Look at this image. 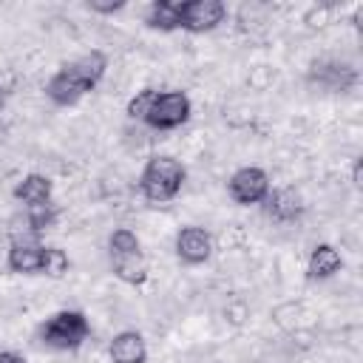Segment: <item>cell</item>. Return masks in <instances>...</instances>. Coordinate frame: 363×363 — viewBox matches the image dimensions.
Segmentation results:
<instances>
[{"label":"cell","instance_id":"obj_1","mask_svg":"<svg viewBox=\"0 0 363 363\" xmlns=\"http://www.w3.org/2000/svg\"><path fill=\"white\" fill-rule=\"evenodd\" d=\"M108 71V57L102 51H88V54H79L77 60L60 65L51 79L45 82V96L60 105V108H68V105H77L85 94H91L99 79L105 77Z\"/></svg>","mask_w":363,"mask_h":363},{"label":"cell","instance_id":"obj_2","mask_svg":"<svg viewBox=\"0 0 363 363\" xmlns=\"http://www.w3.org/2000/svg\"><path fill=\"white\" fill-rule=\"evenodd\" d=\"M187 179V170L184 164L176 159V156H150L147 164L142 167V176H139V193L147 199V201H170L179 196L182 184Z\"/></svg>","mask_w":363,"mask_h":363},{"label":"cell","instance_id":"obj_3","mask_svg":"<svg viewBox=\"0 0 363 363\" xmlns=\"http://www.w3.org/2000/svg\"><path fill=\"white\" fill-rule=\"evenodd\" d=\"M108 255H111V269L122 284L142 286L147 281V258L142 252V244L136 233L119 227L108 238Z\"/></svg>","mask_w":363,"mask_h":363},{"label":"cell","instance_id":"obj_4","mask_svg":"<svg viewBox=\"0 0 363 363\" xmlns=\"http://www.w3.org/2000/svg\"><path fill=\"white\" fill-rule=\"evenodd\" d=\"M91 335V323L85 318V312L79 309H60L51 318H45L37 329L40 343H45L48 349H60V352H74L79 349Z\"/></svg>","mask_w":363,"mask_h":363},{"label":"cell","instance_id":"obj_5","mask_svg":"<svg viewBox=\"0 0 363 363\" xmlns=\"http://www.w3.org/2000/svg\"><path fill=\"white\" fill-rule=\"evenodd\" d=\"M190 111H193V105L184 91H153L142 122L156 130H173L190 119Z\"/></svg>","mask_w":363,"mask_h":363},{"label":"cell","instance_id":"obj_6","mask_svg":"<svg viewBox=\"0 0 363 363\" xmlns=\"http://www.w3.org/2000/svg\"><path fill=\"white\" fill-rule=\"evenodd\" d=\"M227 6L221 0H179V28L190 34L213 31L224 23Z\"/></svg>","mask_w":363,"mask_h":363},{"label":"cell","instance_id":"obj_7","mask_svg":"<svg viewBox=\"0 0 363 363\" xmlns=\"http://www.w3.org/2000/svg\"><path fill=\"white\" fill-rule=\"evenodd\" d=\"M227 190H230V199L235 204H261L267 196H269V176L261 170V167H238L230 182H227Z\"/></svg>","mask_w":363,"mask_h":363},{"label":"cell","instance_id":"obj_8","mask_svg":"<svg viewBox=\"0 0 363 363\" xmlns=\"http://www.w3.org/2000/svg\"><path fill=\"white\" fill-rule=\"evenodd\" d=\"M43 258H45V244L40 241L37 233H28V235H14L11 238L6 264H9L11 272L37 275V272H43Z\"/></svg>","mask_w":363,"mask_h":363},{"label":"cell","instance_id":"obj_9","mask_svg":"<svg viewBox=\"0 0 363 363\" xmlns=\"http://www.w3.org/2000/svg\"><path fill=\"white\" fill-rule=\"evenodd\" d=\"M176 255L179 261L190 264V267H199L204 264L210 255H213V238L204 227H182L176 233Z\"/></svg>","mask_w":363,"mask_h":363},{"label":"cell","instance_id":"obj_10","mask_svg":"<svg viewBox=\"0 0 363 363\" xmlns=\"http://www.w3.org/2000/svg\"><path fill=\"white\" fill-rule=\"evenodd\" d=\"M264 210L272 221L278 224H292L303 216V199L298 190L292 187H278V190H269V196L264 199Z\"/></svg>","mask_w":363,"mask_h":363},{"label":"cell","instance_id":"obj_11","mask_svg":"<svg viewBox=\"0 0 363 363\" xmlns=\"http://www.w3.org/2000/svg\"><path fill=\"white\" fill-rule=\"evenodd\" d=\"M108 354H111V363H145L147 360V343L136 329H125V332L113 335Z\"/></svg>","mask_w":363,"mask_h":363},{"label":"cell","instance_id":"obj_12","mask_svg":"<svg viewBox=\"0 0 363 363\" xmlns=\"http://www.w3.org/2000/svg\"><path fill=\"white\" fill-rule=\"evenodd\" d=\"M343 267V255L332 247V244H318L312 252H309V261H306V272L309 278L315 281H326L332 275H337Z\"/></svg>","mask_w":363,"mask_h":363},{"label":"cell","instance_id":"obj_13","mask_svg":"<svg viewBox=\"0 0 363 363\" xmlns=\"http://www.w3.org/2000/svg\"><path fill=\"white\" fill-rule=\"evenodd\" d=\"M51 193H54V184L48 176L43 173H28L23 182H17L14 187V199L23 201L26 207H37V204H48L51 201Z\"/></svg>","mask_w":363,"mask_h":363},{"label":"cell","instance_id":"obj_14","mask_svg":"<svg viewBox=\"0 0 363 363\" xmlns=\"http://www.w3.org/2000/svg\"><path fill=\"white\" fill-rule=\"evenodd\" d=\"M312 79L329 91H343L354 82V71L340 62H315L312 65Z\"/></svg>","mask_w":363,"mask_h":363},{"label":"cell","instance_id":"obj_15","mask_svg":"<svg viewBox=\"0 0 363 363\" xmlns=\"http://www.w3.org/2000/svg\"><path fill=\"white\" fill-rule=\"evenodd\" d=\"M145 23L156 31H176L179 28V0H153L145 11Z\"/></svg>","mask_w":363,"mask_h":363},{"label":"cell","instance_id":"obj_16","mask_svg":"<svg viewBox=\"0 0 363 363\" xmlns=\"http://www.w3.org/2000/svg\"><path fill=\"white\" fill-rule=\"evenodd\" d=\"M26 218H28L31 233H43L45 227H51L57 221V207H54V201L37 204V207H26Z\"/></svg>","mask_w":363,"mask_h":363},{"label":"cell","instance_id":"obj_17","mask_svg":"<svg viewBox=\"0 0 363 363\" xmlns=\"http://www.w3.org/2000/svg\"><path fill=\"white\" fill-rule=\"evenodd\" d=\"M68 272V255L60 247H45V258H43V275L60 278Z\"/></svg>","mask_w":363,"mask_h":363},{"label":"cell","instance_id":"obj_18","mask_svg":"<svg viewBox=\"0 0 363 363\" xmlns=\"http://www.w3.org/2000/svg\"><path fill=\"white\" fill-rule=\"evenodd\" d=\"M150 96H153V88H142V91H136V96L128 102V116H130V119H142L145 111H147Z\"/></svg>","mask_w":363,"mask_h":363},{"label":"cell","instance_id":"obj_19","mask_svg":"<svg viewBox=\"0 0 363 363\" xmlns=\"http://www.w3.org/2000/svg\"><path fill=\"white\" fill-rule=\"evenodd\" d=\"M88 9H91V11H99V14H113V11L125 9V0H116V3H99V0H91Z\"/></svg>","mask_w":363,"mask_h":363},{"label":"cell","instance_id":"obj_20","mask_svg":"<svg viewBox=\"0 0 363 363\" xmlns=\"http://www.w3.org/2000/svg\"><path fill=\"white\" fill-rule=\"evenodd\" d=\"M0 363H26V357L17 352H0Z\"/></svg>","mask_w":363,"mask_h":363},{"label":"cell","instance_id":"obj_21","mask_svg":"<svg viewBox=\"0 0 363 363\" xmlns=\"http://www.w3.org/2000/svg\"><path fill=\"white\" fill-rule=\"evenodd\" d=\"M6 99H9V91H6V85H3V82H0V108H3V105H6Z\"/></svg>","mask_w":363,"mask_h":363}]
</instances>
